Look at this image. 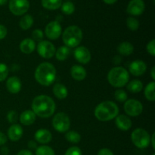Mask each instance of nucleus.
Returning <instances> with one entry per match:
<instances>
[{
  "label": "nucleus",
  "instance_id": "f257e3e1",
  "mask_svg": "<svg viewBox=\"0 0 155 155\" xmlns=\"http://www.w3.org/2000/svg\"><path fill=\"white\" fill-rule=\"evenodd\" d=\"M56 105L54 100L45 95H40L34 98L32 102V110L36 116L42 118L50 117L55 111Z\"/></svg>",
  "mask_w": 155,
  "mask_h": 155
},
{
  "label": "nucleus",
  "instance_id": "f03ea898",
  "mask_svg": "<svg viewBox=\"0 0 155 155\" xmlns=\"http://www.w3.org/2000/svg\"><path fill=\"white\" fill-rule=\"evenodd\" d=\"M35 78L42 86H51L56 78L55 68L49 62H42L36 68L35 71Z\"/></svg>",
  "mask_w": 155,
  "mask_h": 155
},
{
  "label": "nucleus",
  "instance_id": "7ed1b4c3",
  "mask_svg": "<svg viewBox=\"0 0 155 155\" xmlns=\"http://www.w3.org/2000/svg\"><path fill=\"white\" fill-rule=\"evenodd\" d=\"M119 114V108L117 104L111 101H104L98 104L95 109V116L98 120L110 121Z\"/></svg>",
  "mask_w": 155,
  "mask_h": 155
},
{
  "label": "nucleus",
  "instance_id": "20e7f679",
  "mask_svg": "<svg viewBox=\"0 0 155 155\" xmlns=\"http://www.w3.org/2000/svg\"><path fill=\"white\" fill-rule=\"evenodd\" d=\"M107 80L114 87H124L129 83L130 74L124 68L115 67L112 68L107 74Z\"/></svg>",
  "mask_w": 155,
  "mask_h": 155
},
{
  "label": "nucleus",
  "instance_id": "39448f33",
  "mask_svg": "<svg viewBox=\"0 0 155 155\" xmlns=\"http://www.w3.org/2000/svg\"><path fill=\"white\" fill-rule=\"evenodd\" d=\"M83 39V31L79 27L75 25L67 27L62 34V40L65 46L68 48H75L78 46Z\"/></svg>",
  "mask_w": 155,
  "mask_h": 155
},
{
  "label": "nucleus",
  "instance_id": "423d86ee",
  "mask_svg": "<svg viewBox=\"0 0 155 155\" xmlns=\"http://www.w3.org/2000/svg\"><path fill=\"white\" fill-rule=\"evenodd\" d=\"M131 140L136 147L140 149L146 148L151 144V136L145 130L138 128L133 130L131 134Z\"/></svg>",
  "mask_w": 155,
  "mask_h": 155
},
{
  "label": "nucleus",
  "instance_id": "0eeeda50",
  "mask_svg": "<svg viewBox=\"0 0 155 155\" xmlns=\"http://www.w3.org/2000/svg\"><path fill=\"white\" fill-rule=\"evenodd\" d=\"M52 126L54 130L58 133H66L69 131L71 127V120L68 114L64 112H59L53 117Z\"/></svg>",
  "mask_w": 155,
  "mask_h": 155
},
{
  "label": "nucleus",
  "instance_id": "6e6552de",
  "mask_svg": "<svg viewBox=\"0 0 155 155\" xmlns=\"http://www.w3.org/2000/svg\"><path fill=\"white\" fill-rule=\"evenodd\" d=\"M8 8L13 15L21 16L28 12L30 2L28 0H10Z\"/></svg>",
  "mask_w": 155,
  "mask_h": 155
},
{
  "label": "nucleus",
  "instance_id": "1a4fd4ad",
  "mask_svg": "<svg viewBox=\"0 0 155 155\" xmlns=\"http://www.w3.org/2000/svg\"><path fill=\"white\" fill-rule=\"evenodd\" d=\"M124 111L131 117L139 116L143 111V105L136 99H129L125 101L124 106Z\"/></svg>",
  "mask_w": 155,
  "mask_h": 155
},
{
  "label": "nucleus",
  "instance_id": "9d476101",
  "mask_svg": "<svg viewBox=\"0 0 155 155\" xmlns=\"http://www.w3.org/2000/svg\"><path fill=\"white\" fill-rule=\"evenodd\" d=\"M37 52L43 58H51L55 54V47L49 41L42 40L37 45Z\"/></svg>",
  "mask_w": 155,
  "mask_h": 155
},
{
  "label": "nucleus",
  "instance_id": "9b49d317",
  "mask_svg": "<svg viewBox=\"0 0 155 155\" xmlns=\"http://www.w3.org/2000/svg\"><path fill=\"white\" fill-rule=\"evenodd\" d=\"M62 28L60 23L54 21H51L46 25L45 29V33L48 39L51 40H55L60 37L61 34Z\"/></svg>",
  "mask_w": 155,
  "mask_h": 155
},
{
  "label": "nucleus",
  "instance_id": "f8f14e48",
  "mask_svg": "<svg viewBox=\"0 0 155 155\" xmlns=\"http://www.w3.org/2000/svg\"><path fill=\"white\" fill-rule=\"evenodd\" d=\"M145 5L143 0H130L127 5V11L130 15L139 16L144 12Z\"/></svg>",
  "mask_w": 155,
  "mask_h": 155
},
{
  "label": "nucleus",
  "instance_id": "ddd939ff",
  "mask_svg": "<svg viewBox=\"0 0 155 155\" xmlns=\"http://www.w3.org/2000/svg\"><path fill=\"white\" fill-rule=\"evenodd\" d=\"M76 60L83 64H88L91 60V53L89 50L85 46L77 47L74 52Z\"/></svg>",
  "mask_w": 155,
  "mask_h": 155
},
{
  "label": "nucleus",
  "instance_id": "4468645a",
  "mask_svg": "<svg viewBox=\"0 0 155 155\" xmlns=\"http://www.w3.org/2000/svg\"><path fill=\"white\" fill-rule=\"evenodd\" d=\"M147 65L143 61L136 60L130 64L129 67V71L131 74L136 77L142 76L146 72Z\"/></svg>",
  "mask_w": 155,
  "mask_h": 155
},
{
  "label": "nucleus",
  "instance_id": "2eb2a0df",
  "mask_svg": "<svg viewBox=\"0 0 155 155\" xmlns=\"http://www.w3.org/2000/svg\"><path fill=\"white\" fill-rule=\"evenodd\" d=\"M23 133H24V130L21 125L17 124H12L8 130V137L13 142H17L21 139Z\"/></svg>",
  "mask_w": 155,
  "mask_h": 155
},
{
  "label": "nucleus",
  "instance_id": "dca6fc26",
  "mask_svg": "<svg viewBox=\"0 0 155 155\" xmlns=\"http://www.w3.org/2000/svg\"><path fill=\"white\" fill-rule=\"evenodd\" d=\"M34 138L39 143L45 145V144L48 143L52 139V135L51 132L45 129H40L36 132L34 135Z\"/></svg>",
  "mask_w": 155,
  "mask_h": 155
},
{
  "label": "nucleus",
  "instance_id": "f3484780",
  "mask_svg": "<svg viewBox=\"0 0 155 155\" xmlns=\"http://www.w3.org/2000/svg\"><path fill=\"white\" fill-rule=\"evenodd\" d=\"M116 124L117 127L122 131H127L132 127V121L130 117L124 114H118L116 117Z\"/></svg>",
  "mask_w": 155,
  "mask_h": 155
},
{
  "label": "nucleus",
  "instance_id": "a211bd4d",
  "mask_svg": "<svg viewBox=\"0 0 155 155\" xmlns=\"http://www.w3.org/2000/svg\"><path fill=\"white\" fill-rule=\"evenodd\" d=\"M21 82L20 79L17 77H11L8 79L6 82V87L8 91L12 94H16L21 91Z\"/></svg>",
  "mask_w": 155,
  "mask_h": 155
},
{
  "label": "nucleus",
  "instance_id": "6ab92c4d",
  "mask_svg": "<svg viewBox=\"0 0 155 155\" xmlns=\"http://www.w3.org/2000/svg\"><path fill=\"white\" fill-rule=\"evenodd\" d=\"M36 48V43L33 39L27 38L20 43V50L24 54H31Z\"/></svg>",
  "mask_w": 155,
  "mask_h": 155
},
{
  "label": "nucleus",
  "instance_id": "aec40b11",
  "mask_svg": "<svg viewBox=\"0 0 155 155\" xmlns=\"http://www.w3.org/2000/svg\"><path fill=\"white\" fill-rule=\"evenodd\" d=\"M20 122L24 126H30L36 120V114L33 110H24L20 115Z\"/></svg>",
  "mask_w": 155,
  "mask_h": 155
},
{
  "label": "nucleus",
  "instance_id": "412c9836",
  "mask_svg": "<svg viewBox=\"0 0 155 155\" xmlns=\"http://www.w3.org/2000/svg\"><path fill=\"white\" fill-rule=\"evenodd\" d=\"M71 77L75 80L81 81L86 77V71L83 66L78 64H74L71 69Z\"/></svg>",
  "mask_w": 155,
  "mask_h": 155
},
{
  "label": "nucleus",
  "instance_id": "4be33fe9",
  "mask_svg": "<svg viewBox=\"0 0 155 155\" xmlns=\"http://www.w3.org/2000/svg\"><path fill=\"white\" fill-rule=\"evenodd\" d=\"M53 93L58 99H64L68 95V91L66 86L61 83H57L53 86Z\"/></svg>",
  "mask_w": 155,
  "mask_h": 155
},
{
  "label": "nucleus",
  "instance_id": "5701e85b",
  "mask_svg": "<svg viewBox=\"0 0 155 155\" xmlns=\"http://www.w3.org/2000/svg\"><path fill=\"white\" fill-rule=\"evenodd\" d=\"M134 51V47L133 44L129 42H123L118 45L117 51L120 54L124 56H129L133 54Z\"/></svg>",
  "mask_w": 155,
  "mask_h": 155
},
{
  "label": "nucleus",
  "instance_id": "b1692460",
  "mask_svg": "<svg viewBox=\"0 0 155 155\" xmlns=\"http://www.w3.org/2000/svg\"><path fill=\"white\" fill-rule=\"evenodd\" d=\"M70 53H71L70 48L65 46V45H63V46L59 47L58 50H56L54 54H55L57 60L60 61H65L69 57Z\"/></svg>",
  "mask_w": 155,
  "mask_h": 155
},
{
  "label": "nucleus",
  "instance_id": "393cba45",
  "mask_svg": "<svg viewBox=\"0 0 155 155\" xmlns=\"http://www.w3.org/2000/svg\"><path fill=\"white\" fill-rule=\"evenodd\" d=\"M61 5L62 0H42V5L48 10H57Z\"/></svg>",
  "mask_w": 155,
  "mask_h": 155
},
{
  "label": "nucleus",
  "instance_id": "a878e982",
  "mask_svg": "<svg viewBox=\"0 0 155 155\" xmlns=\"http://www.w3.org/2000/svg\"><path fill=\"white\" fill-rule=\"evenodd\" d=\"M127 84V89L133 93H139L143 89V83L139 80H133Z\"/></svg>",
  "mask_w": 155,
  "mask_h": 155
},
{
  "label": "nucleus",
  "instance_id": "bb28decb",
  "mask_svg": "<svg viewBox=\"0 0 155 155\" xmlns=\"http://www.w3.org/2000/svg\"><path fill=\"white\" fill-rule=\"evenodd\" d=\"M33 18L30 15H25L21 18L19 22L20 27L22 30H27L30 29L33 26Z\"/></svg>",
  "mask_w": 155,
  "mask_h": 155
},
{
  "label": "nucleus",
  "instance_id": "cd10ccee",
  "mask_svg": "<svg viewBox=\"0 0 155 155\" xmlns=\"http://www.w3.org/2000/svg\"><path fill=\"white\" fill-rule=\"evenodd\" d=\"M155 83L154 81L150 82L146 86L145 89V96L148 101H154L155 100V93H154Z\"/></svg>",
  "mask_w": 155,
  "mask_h": 155
},
{
  "label": "nucleus",
  "instance_id": "c85d7f7f",
  "mask_svg": "<svg viewBox=\"0 0 155 155\" xmlns=\"http://www.w3.org/2000/svg\"><path fill=\"white\" fill-rule=\"evenodd\" d=\"M65 138H66L68 142L74 144L79 143L81 140V136L77 132L74 131V130L67 132L66 135H65Z\"/></svg>",
  "mask_w": 155,
  "mask_h": 155
},
{
  "label": "nucleus",
  "instance_id": "c756f323",
  "mask_svg": "<svg viewBox=\"0 0 155 155\" xmlns=\"http://www.w3.org/2000/svg\"><path fill=\"white\" fill-rule=\"evenodd\" d=\"M36 155H55L51 147L47 145H41L36 149Z\"/></svg>",
  "mask_w": 155,
  "mask_h": 155
},
{
  "label": "nucleus",
  "instance_id": "7c9ffc66",
  "mask_svg": "<svg viewBox=\"0 0 155 155\" xmlns=\"http://www.w3.org/2000/svg\"><path fill=\"white\" fill-rule=\"evenodd\" d=\"M61 12L64 14L67 15H72L73 13L75 11V6H74V3L71 2H65L64 3H62L61 6Z\"/></svg>",
  "mask_w": 155,
  "mask_h": 155
},
{
  "label": "nucleus",
  "instance_id": "2f4dec72",
  "mask_svg": "<svg viewBox=\"0 0 155 155\" xmlns=\"http://www.w3.org/2000/svg\"><path fill=\"white\" fill-rule=\"evenodd\" d=\"M127 27L132 31H136L139 27V21L136 18L130 17L127 20Z\"/></svg>",
  "mask_w": 155,
  "mask_h": 155
},
{
  "label": "nucleus",
  "instance_id": "473e14b6",
  "mask_svg": "<svg viewBox=\"0 0 155 155\" xmlns=\"http://www.w3.org/2000/svg\"><path fill=\"white\" fill-rule=\"evenodd\" d=\"M114 97L119 102H125L127 100V93L124 89H117L114 92Z\"/></svg>",
  "mask_w": 155,
  "mask_h": 155
},
{
  "label": "nucleus",
  "instance_id": "72a5a7b5",
  "mask_svg": "<svg viewBox=\"0 0 155 155\" xmlns=\"http://www.w3.org/2000/svg\"><path fill=\"white\" fill-rule=\"evenodd\" d=\"M8 75V68L5 64L0 63V82H2Z\"/></svg>",
  "mask_w": 155,
  "mask_h": 155
},
{
  "label": "nucleus",
  "instance_id": "f704fd0d",
  "mask_svg": "<svg viewBox=\"0 0 155 155\" xmlns=\"http://www.w3.org/2000/svg\"><path fill=\"white\" fill-rule=\"evenodd\" d=\"M32 37L34 41H36V42H41L42 40L44 37L43 32L42 31L39 29H36V30H33V33H32Z\"/></svg>",
  "mask_w": 155,
  "mask_h": 155
},
{
  "label": "nucleus",
  "instance_id": "c9c22d12",
  "mask_svg": "<svg viewBox=\"0 0 155 155\" xmlns=\"http://www.w3.org/2000/svg\"><path fill=\"white\" fill-rule=\"evenodd\" d=\"M64 155H83V153L79 147L73 146L67 150Z\"/></svg>",
  "mask_w": 155,
  "mask_h": 155
},
{
  "label": "nucleus",
  "instance_id": "e433bc0d",
  "mask_svg": "<svg viewBox=\"0 0 155 155\" xmlns=\"http://www.w3.org/2000/svg\"><path fill=\"white\" fill-rule=\"evenodd\" d=\"M18 113L15 110H11L7 114V120L9 123L11 124H15V123L18 121Z\"/></svg>",
  "mask_w": 155,
  "mask_h": 155
},
{
  "label": "nucleus",
  "instance_id": "4c0bfd02",
  "mask_svg": "<svg viewBox=\"0 0 155 155\" xmlns=\"http://www.w3.org/2000/svg\"><path fill=\"white\" fill-rule=\"evenodd\" d=\"M146 49L151 56L155 55V39H152L147 44Z\"/></svg>",
  "mask_w": 155,
  "mask_h": 155
},
{
  "label": "nucleus",
  "instance_id": "58836bf2",
  "mask_svg": "<svg viewBox=\"0 0 155 155\" xmlns=\"http://www.w3.org/2000/svg\"><path fill=\"white\" fill-rule=\"evenodd\" d=\"M7 28H6L4 25L0 24V40H1V39H3L4 38H5V36H7Z\"/></svg>",
  "mask_w": 155,
  "mask_h": 155
},
{
  "label": "nucleus",
  "instance_id": "ea45409f",
  "mask_svg": "<svg viewBox=\"0 0 155 155\" xmlns=\"http://www.w3.org/2000/svg\"><path fill=\"white\" fill-rule=\"evenodd\" d=\"M98 155H114V153L108 148H102L98 151Z\"/></svg>",
  "mask_w": 155,
  "mask_h": 155
},
{
  "label": "nucleus",
  "instance_id": "a19ab883",
  "mask_svg": "<svg viewBox=\"0 0 155 155\" xmlns=\"http://www.w3.org/2000/svg\"><path fill=\"white\" fill-rule=\"evenodd\" d=\"M8 138L5 135L0 131V145H3L7 142Z\"/></svg>",
  "mask_w": 155,
  "mask_h": 155
},
{
  "label": "nucleus",
  "instance_id": "79ce46f5",
  "mask_svg": "<svg viewBox=\"0 0 155 155\" xmlns=\"http://www.w3.org/2000/svg\"><path fill=\"white\" fill-rule=\"evenodd\" d=\"M17 155H33V154L31 151H30V150L24 149L20 151Z\"/></svg>",
  "mask_w": 155,
  "mask_h": 155
},
{
  "label": "nucleus",
  "instance_id": "37998d69",
  "mask_svg": "<svg viewBox=\"0 0 155 155\" xmlns=\"http://www.w3.org/2000/svg\"><path fill=\"white\" fill-rule=\"evenodd\" d=\"M28 147L30 149H36V148H37L36 143L35 142H33V141H30V142H29Z\"/></svg>",
  "mask_w": 155,
  "mask_h": 155
},
{
  "label": "nucleus",
  "instance_id": "c03bdc74",
  "mask_svg": "<svg viewBox=\"0 0 155 155\" xmlns=\"http://www.w3.org/2000/svg\"><path fill=\"white\" fill-rule=\"evenodd\" d=\"M9 153L8 148L7 147H3L1 149V154L2 155H8Z\"/></svg>",
  "mask_w": 155,
  "mask_h": 155
},
{
  "label": "nucleus",
  "instance_id": "a18cd8bd",
  "mask_svg": "<svg viewBox=\"0 0 155 155\" xmlns=\"http://www.w3.org/2000/svg\"><path fill=\"white\" fill-rule=\"evenodd\" d=\"M104 3L107 5H112V4H114L117 0H103Z\"/></svg>",
  "mask_w": 155,
  "mask_h": 155
},
{
  "label": "nucleus",
  "instance_id": "49530a36",
  "mask_svg": "<svg viewBox=\"0 0 155 155\" xmlns=\"http://www.w3.org/2000/svg\"><path fill=\"white\" fill-rule=\"evenodd\" d=\"M151 145H152L153 148H155V144H154V133H153L152 136L151 137Z\"/></svg>",
  "mask_w": 155,
  "mask_h": 155
},
{
  "label": "nucleus",
  "instance_id": "de8ad7c7",
  "mask_svg": "<svg viewBox=\"0 0 155 155\" xmlns=\"http://www.w3.org/2000/svg\"><path fill=\"white\" fill-rule=\"evenodd\" d=\"M155 67H153L151 68V77H152L153 80H155Z\"/></svg>",
  "mask_w": 155,
  "mask_h": 155
},
{
  "label": "nucleus",
  "instance_id": "09e8293b",
  "mask_svg": "<svg viewBox=\"0 0 155 155\" xmlns=\"http://www.w3.org/2000/svg\"><path fill=\"white\" fill-rule=\"evenodd\" d=\"M8 0H0V6L1 5H4L7 3Z\"/></svg>",
  "mask_w": 155,
  "mask_h": 155
},
{
  "label": "nucleus",
  "instance_id": "8fccbe9b",
  "mask_svg": "<svg viewBox=\"0 0 155 155\" xmlns=\"http://www.w3.org/2000/svg\"><path fill=\"white\" fill-rule=\"evenodd\" d=\"M152 155H155V154H152Z\"/></svg>",
  "mask_w": 155,
  "mask_h": 155
}]
</instances>
